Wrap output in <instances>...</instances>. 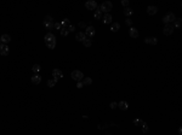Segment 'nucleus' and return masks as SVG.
<instances>
[{"instance_id":"35","label":"nucleus","mask_w":182,"mask_h":135,"mask_svg":"<svg viewBox=\"0 0 182 135\" xmlns=\"http://www.w3.org/2000/svg\"><path fill=\"white\" fill-rule=\"evenodd\" d=\"M109 106H110V109H115V107L118 106V104H117V103H110Z\"/></svg>"},{"instance_id":"9","label":"nucleus","mask_w":182,"mask_h":135,"mask_svg":"<svg viewBox=\"0 0 182 135\" xmlns=\"http://www.w3.org/2000/svg\"><path fill=\"white\" fill-rule=\"evenodd\" d=\"M85 6H86L87 10H96L97 9V3L94 1V0H90V1H87L85 4Z\"/></svg>"},{"instance_id":"12","label":"nucleus","mask_w":182,"mask_h":135,"mask_svg":"<svg viewBox=\"0 0 182 135\" xmlns=\"http://www.w3.org/2000/svg\"><path fill=\"white\" fill-rule=\"evenodd\" d=\"M157 12H158V9H157L156 6H148V7H147V13L150 15V16L156 15Z\"/></svg>"},{"instance_id":"3","label":"nucleus","mask_w":182,"mask_h":135,"mask_svg":"<svg viewBox=\"0 0 182 135\" xmlns=\"http://www.w3.org/2000/svg\"><path fill=\"white\" fill-rule=\"evenodd\" d=\"M176 18H175V15L172 13V12H168L164 17H163V22L165 23V25L166 24H170L171 22H174Z\"/></svg>"},{"instance_id":"16","label":"nucleus","mask_w":182,"mask_h":135,"mask_svg":"<svg viewBox=\"0 0 182 135\" xmlns=\"http://www.w3.org/2000/svg\"><path fill=\"white\" fill-rule=\"evenodd\" d=\"M118 107H119L120 110H128V109H129V105H128L126 101H120V103L118 104Z\"/></svg>"},{"instance_id":"30","label":"nucleus","mask_w":182,"mask_h":135,"mask_svg":"<svg viewBox=\"0 0 182 135\" xmlns=\"http://www.w3.org/2000/svg\"><path fill=\"white\" fill-rule=\"evenodd\" d=\"M55 84H56V81H55L53 79H52V80H49V81H47V86H49V87H53Z\"/></svg>"},{"instance_id":"11","label":"nucleus","mask_w":182,"mask_h":135,"mask_svg":"<svg viewBox=\"0 0 182 135\" xmlns=\"http://www.w3.org/2000/svg\"><path fill=\"white\" fill-rule=\"evenodd\" d=\"M129 35H130L131 38H134V39H137V38H138V31H137V29L134 28V27H131L130 30H129Z\"/></svg>"},{"instance_id":"13","label":"nucleus","mask_w":182,"mask_h":135,"mask_svg":"<svg viewBox=\"0 0 182 135\" xmlns=\"http://www.w3.org/2000/svg\"><path fill=\"white\" fill-rule=\"evenodd\" d=\"M75 39H77V41H80V42H83L85 39H86V35L84 33H81V31H79V33H77V35H75Z\"/></svg>"},{"instance_id":"32","label":"nucleus","mask_w":182,"mask_h":135,"mask_svg":"<svg viewBox=\"0 0 182 135\" xmlns=\"http://www.w3.org/2000/svg\"><path fill=\"white\" fill-rule=\"evenodd\" d=\"M121 5L125 6V7H129V1L128 0H123V1H121Z\"/></svg>"},{"instance_id":"34","label":"nucleus","mask_w":182,"mask_h":135,"mask_svg":"<svg viewBox=\"0 0 182 135\" xmlns=\"http://www.w3.org/2000/svg\"><path fill=\"white\" fill-rule=\"evenodd\" d=\"M67 29H68V31H74V30H75V28H74V25H69V27H68Z\"/></svg>"},{"instance_id":"2","label":"nucleus","mask_w":182,"mask_h":135,"mask_svg":"<svg viewBox=\"0 0 182 135\" xmlns=\"http://www.w3.org/2000/svg\"><path fill=\"white\" fill-rule=\"evenodd\" d=\"M112 7H113V4H112L110 1H104V3H102L101 6H100L101 11H103V12H106V13H109V11L112 10Z\"/></svg>"},{"instance_id":"21","label":"nucleus","mask_w":182,"mask_h":135,"mask_svg":"<svg viewBox=\"0 0 182 135\" xmlns=\"http://www.w3.org/2000/svg\"><path fill=\"white\" fill-rule=\"evenodd\" d=\"M92 83V80H91V77H84L83 79V84L84 86H89Z\"/></svg>"},{"instance_id":"7","label":"nucleus","mask_w":182,"mask_h":135,"mask_svg":"<svg viewBox=\"0 0 182 135\" xmlns=\"http://www.w3.org/2000/svg\"><path fill=\"white\" fill-rule=\"evenodd\" d=\"M52 76H53V80L57 82L59 79L63 77V73L61 71V70H58V69H53L52 70Z\"/></svg>"},{"instance_id":"8","label":"nucleus","mask_w":182,"mask_h":135,"mask_svg":"<svg viewBox=\"0 0 182 135\" xmlns=\"http://www.w3.org/2000/svg\"><path fill=\"white\" fill-rule=\"evenodd\" d=\"M174 25H171V24H166L165 27H164V29H163V33H164V35H171V34L174 33Z\"/></svg>"},{"instance_id":"20","label":"nucleus","mask_w":182,"mask_h":135,"mask_svg":"<svg viewBox=\"0 0 182 135\" xmlns=\"http://www.w3.org/2000/svg\"><path fill=\"white\" fill-rule=\"evenodd\" d=\"M119 29H120V24H119V23H113V24H112V27H110V30H112L113 33L118 31Z\"/></svg>"},{"instance_id":"6","label":"nucleus","mask_w":182,"mask_h":135,"mask_svg":"<svg viewBox=\"0 0 182 135\" xmlns=\"http://www.w3.org/2000/svg\"><path fill=\"white\" fill-rule=\"evenodd\" d=\"M85 29H86V30H85L84 34L86 35V38H94V36H95V28H94V27L90 25V27H86Z\"/></svg>"},{"instance_id":"29","label":"nucleus","mask_w":182,"mask_h":135,"mask_svg":"<svg viewBox=\"0 0 182 135\" xmlns=\"http://www.w3.org/2000/svg\"><path fill=\"white\" fill-rule=\"evenodd\" d=\"M53 28L57 29V30H61V29H62V25H61L59 22H57V23H53Z\"/></svg>"},{"instance_id":"37","label":"nucleus","mask_w":182,"mask_h":135,"mask_svg":"<svg viewBox=\"0 0 182 135\" xmlns=\"http://www.w3.org/2000/svg\"><path fill=\"white\" fill-rule=\"evenodd\" d=\"M79 25H80V27H83V28H84V27H86V25H85V23H83V22H81Z\"/></svg>"},{"instance_id":"19","label":"nucleus","mask_w":182,"mask_h":135,"mask_svg":"<svg viewBox=\"0 0 182 135\" xmlns=\"http://www.w3.org/2000/svg\"><path fill=\"white\" fill-rule=\"evenodd\" d=\"M101 16H102V11H101V9L97 6V9H96V11H95V15H94V17L96 18V19H100L101 18Z\"/></svg>"},{"instance_id":"24","label":"nucleus","mask_w":182,"mask_h":135,"mask_svg":"<svg viewBox=\"0 0 182 135\" xmlns=\"http://www.w3.org/2000/svg\"><path fill=\"white\" fill-rule=\"evenodd\" d=\"M144 122L141 119V118H136V119H134V124L136 125V127H140V125H142Z\"/></svg>"},{"instance_id":"31","label":"nucleus","mask_w":182,"mask_h":135,"mask_svg":"<svg viewBox=\"0 0 182 135\" xmlns=\"http://www.w3.org/2000/svg\"><path fill=\"white\" fill-rule=\"evenodd\" d=\"M148 130H149L148 125H147L146 123H143V124H142V131H143V133H148Z\"/></svg>"},{"instance_id":"33","label":"nucleus","mask_w":182,"mask_h":135,"mask_svg":"<svg viewBox=\"0 0 182 135\" xmlns=\"http://www.w3.org/2000/svg\"><path fill=\"white\" fill-rule=\"evenodd\" d=\"M77 87H78V88H83V87H84V84H83V82H81V81H79V82H77Z\"/></svg>"},{"instance_id":"15","label":"nucleus","mask_w":182,"mask_h":135,"mask_svg":"<svg viewBox=\"0 0 182 135\" xmlns=\"http://www.w3.org/2000/svg\"><path fill=\"white\" fill-rule=\"evenodd\" d=\"M144 42H146V44H149V45H157V44H158V40H157V38H146V39H144Z\"/></svg>"},{"instance_id":"23","label":"nucleus","mask_w":182,"mask_h":135,"mask_svg":"<svg viewBox=\"0 0 182 135\" xmlns=\"http://www.w3.org/2000/svg\"><path fill=\"white\" fill-rule=\"evenodd\" d=\"M132 13H134L132 9H130V7H125V9H124V15H125V16H131Z\"/></svg>"},{"instance_id":"22","label":"nucleus","mask_w":182,"mask_h":135,"mask_svg":"<svg viewBox=\"0 0 182 135\" xmlns=\"http://www.w3.org/2000/svg\"><path fill=\"white\" fill-rule=\"evenodd\" d=\"M83 45H84L85 47H90L91 45H92V40H91V39H87V38H86V39H85V40L83 41Z\"/></svg>"},{"instance_id":"17","label":"nucleus","mask_w":182,"mask_h":135,"mask_svg":"<svg viewBox=\"0 0 182 135\" xmlns=\"http://www.w3.org/2000/svg\"><path fill=\"white\" fill-rule=\"evenodd\" d=\"M41 82V77L39 76V75H34L33 77H32V83L33 84H39Z\"/></svg>"},{"instance_id":"25","label":"nucleus","mask_w":182,"mask_h":135,"mask_svg":"<svg viewBox=\"0 0 182 135\" xmlns=\"http://www.w3.org/2000/svg\"><path fill=\"white\" fill-rule=\"evenodd\" d=\"M61 25H62V28H68V25H69V19H68V18H65V19L62 21V23H61Z\"/></svg>"},{"instance_id":"38","label":"nucleus","mask_w":182,"mask_h":135,"mask_svg":"<svg viewBox=\"0 0 182 135\" xmlns=\"http://www.w3.org/2000/svg\"><path fill=\"white\" fill-rule=\"evenodd\" d=\"M0 45H1V40H0Z\"/></svg>"},{"instance_id":"36","label":"nucleus","mask_w":182,"mask_h":135,"mask_svg":"<svg viewBox=\"0 0 182 135\" xmlns=\"http://www.w3.org/2000/svg\"><path fill=\"white\" fill-rule=\"evenodd\" d=\"M126 24H128V25H131V24H132V21H131V19H126Z\"/></svg>"},{"instance_id":"26","label":"nucleus","mask_w":182,"mask_h":135,"mask_svg":"<svg viewBox=\"0 0 182 135\" xmlns=\"http://www.w3.org/2000/svg\"><path fill=\"white\" fill-rule=\"evenodd\" d=\"M32 70H33L34 73H39V71L41 70V68H40V65H39V64H34V65H33V68H32Z\"/></svg>"},{"instance_id":"1","label":"nucleus","mask_w":182,"mask_h":135,"mask_svg":"<svg viewBox=\"0 0 182 135\" xmlns=\"http://www.w3.org/2000/svg\"><path fill=\"white\" fill-rule=\"evenodd\" d=\"M44 40H45V45L50 50H53L56 47V36L53 35L52 33H47L46 35H45V38H44Z\"/></svg>"},{"instance_id":"5","label":"nucleus","mask_w":182,"mask_h":135,"mask_svg":"<svg viewBox=\"0 0 182 135\" xmlns=\"http://www.w3.org/2000/svg\"><path fill=\"white\" fill-rule=\"evenodd\" d=\"M72 79H73V80H75L77 82H79V81H81V80L84 79V75H83V73H81V71H79V70H74V71L72 73Z\"/></svg>"},{"instance_id":"10","label":"nucleus","mask_w":182,"mask_h":135,"mask_svg":"<svg viewBox=\"0 0 182 135\" xmlns=\"http://www.w3.org/2000/svg\"><path fill=\"white\" fill-rule=\"evenodd\" d=\"M9 51H10V48H9L7 45H4V44L0 45V54H1V56H7Z\"/></svg>"},{"instance_id":"14","label":"nucleus","mask_w":182,"mask_h":135,"mask_svg":"<svg viewBox=\"0 0 182 135\" xmlns=\"http://www.w3.org/2000/svg\"><path fill=\"white\" fill-rule=\"evenodd\" d=\"M0 40H1V42H3L4 45H6L7 42H10V40H11V36L9 35V34H4V35H1V38H0Z\"/></svg>"},{"instance_id":"27","label":"nucleus","mask_w":182,"mask_h":135,"mask_svg":"<svg viewBox=\"0 0 182 135\" xmlns=\"http://www.w3.org/2000/svg\"><path fill=\"white\" fill-rule=\"evenodd\" d=\"M68 29L67 28H62V29H61V35H62V36H67L68 35Z\"/></svg>"},{"instance_id":"28","label":"nucleus","mask_w":182,"mask_h":135,"mask_svg":"<svg viewBox=\"0 0 182 135\" xmlns=\"http://www.w3.org/2000/svg\"><path fill=\"white\" fill-rule=\"evenodd\" d=\"M174 22H175V25H174V28H180V25H181V18H178V19H175Z\"/></svg>"},{"instance_id":"4","label":"nucleus","mask_w":182,"mask_h":135,"mask_svg":"<svg viewBox=\"0 0 182 135\" xmlns=\"http://www.w3.org/2000/svg\"><path fill=\"white\" fill-rule=\"evenodd\" d=\"M44 25L46 27V29L51 30L53 28V22H52V17L51 16H46L44 19Z\"/></svg>"},{"instance_id":"18","label":"nucleus","mask_w":182,"mask_h":135,"mask_svg":"<svg viewBox=\"0 0 182 135\" xmlns=\"http://www.w3.org/2000/svg\"><path fill=\"white\" fill-rule=\"evenodd\" d=\"M103 22H104L106 24L112 23V16H110V13H106V15L103 16Z\"/></svg>"}]
</instances>
